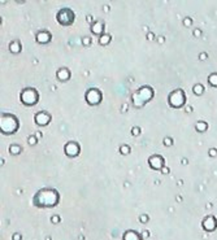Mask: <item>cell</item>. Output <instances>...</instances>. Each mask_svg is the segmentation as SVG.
Masks as SVG:
<instances>
[{"instance_id": "6da1fadb", "label": "cell", "mask_w": 217, "mask_h": 240, "mask_svg": "<svg viewBox=\"0 0 217 240\" xmlns=\"http://www.w3.org/2000/svg\"><path fill=\"white\" fill-rule=\"evenodd\" d=\"M60 201V195L56 188H40L33 197V204L37 208H54Z\"/></svg>"}, {"instance_id": "7a4b0ae2", "label": "cell", "mask_w": 217, "mask_h": 240, "mask_svg": "<svg viewBox=\"0 0 217 240\" xmlns=\"http://www.w3.org/2000/svg\"><path fill=\"white\" fill-rule=\"evenodd\" d=\"M20 127V121L14 114L11 113H2V120H0V131L4 135H12L18 130Z\"/></svg>"}, {"instance_id": "3957f363", "label": "cell", "mask_w": 217, "mask_h": 240, "mask_svg": "<svg viewBox=\"0 0 217 240\" xmlns=\"http://www.w3.org/2000/svg\"><path fill=\"white\" fill-rule=\"evenodd\" d=\"M153 95H155V94H153L152 87H149V86H142L137 92H134V95L131 97V101H133L134 106L142 108L143 105H146L148 101L152 100Z\"/></svg>"}, {"instance_id": "277c9868", "label": "cell", "mask_w": 217, "mask_h": 240, "mask_svg": "<svg viewBox=\"0 0 217 240\" xmlns=\"http://www.w3.org/2000/svg\"><path fill=\"white\" fill-rule=\"evenodd\" d=\"M20 100H21V103L23 105H27V106L35 105L38 103V100H39V94H38V91L35 89L27 87V89L21 91Z\"/></svg>"}, {"instance_id": "5b68a950", "label": "cell", "mask_w": 217, "mask_h": 240, "mask_svg": "<svg viewBox=\"0 0 217 240\" xmlns=\"http://www.w3.org/2000/svg\"><path fill=\"white\" fill-rule=\"evenodd\" d=\"M56 19L61 26H69L75 21V13L70 8H61L56 14Z\"/></svg>"}, {"instance_id": "8992f818", "label": "cell", "mask_w": 217, "mask_h": 240, "mask_svg": "<svg viewBox=\"0 0 217 240\" xmlns=\"http://www.w3.org/2000/svg\"><path fill=\"white\" fill-rule=\"evenodd\" d=\"M168 101H169V105L173 108L183 106L186 103V95H185V92H183V90L178 89V90L172 91L169 97H168Z\"/></svg>"}, {"instance_id": "52a82bcc", "label": "cell", "mask_w": 217, "mask_h": 240, "mask_svg": "<svg viewBox=\"0 0 217 240\" xmlns=\"http://www.w3.org/2000/svg\"><path fill=\"white\" fill-rule=\"evenodd\" d=\"M85 99L90 105H99L103 100V95H102V92H100V90H98V89H90L86 92Z\"/></svg>"}, {"instance_id": "ba28073f", "label": "cell", "mask_w": 217, "mask_h": 240, "mask_svg": "<svg viewBox=\"0 0 217 240\" xmlns=\"http://www.w3.org/2000/svg\"><path fill=\"white\" fill-rule=\"evenodd\" d=\"M64 152L68 157H77L81 152V147L77 141H68L64 147Z\"/></svg>"}, {"instance_id": "9c48e42d", "label": "cell", "mask_w": 217, "mask_h": 240, "mask_svg": "<svg viewBox=\"0 0 217 240\" xmlns=\"http://www.w3.org/2000/svg\"><path fill=\"white\" fill-rule=\"evenodd\" d=\"M148 164L153 170H161L164 168V164H165V160L160 155H152L148 158Z\"/></svg>"}, {"instance_id": "30bf717a", "label": "cell", "mask_w": 217, "mask_h": 240, "mask_svg": "<svg viewBox=\"0 0 217 240\" xmlns=\"http://www.w3.org/2000/svg\"><path fill=\"white\" fill-rule=\"evenodd\" d=\"M34 121L38 126H47L51 122V114L47 113V112H44V110H40L35 114Z\"/></svg>"}, {"instance_id": "8fae6325", "label": "cell", "mask_w": 217, "mask_h": 240, "mask_svg": "<svg viewBox=\"0 0 217 240\" xmlns=\"http://www.w3.org/2000/svg\"><path fill=\"white\" fill-rule=\"evenodd\" d=\"M201 226H203V228L205 230V231L212 232V231H215L216 227H217V221H216V218L213 217V215H208V217L201 222Z\"/></svg>"}, {"instance_id": "7c38bea8", "label": "cell", "mask_w": 217, "mask_h": 240, "mask_svg": "<svg viewBox=\"0 0 217 240\" xmlns=\"http://www.w3.org/2000/svg\"><path fill=\"white\" fill-rule=\"evenodd\" d=\"M35 39H37L38 43H40V44H46V43L51 42L52 35H51V33H48V31H39V33H37Z\"/></svg>"}, {"instance_id": "4fadbf2b", "label": "cell", "mask_w": 217, "mask_h": 240, "mask_svg": "<svg viewBox=\"0 0 217 240\" xmlns=\"http://www.w3.org/2000/svg\"><path fill=\"white\" fill-rule=\"evenodd\" d=\"M91 33L95 35H103L104 34V23L102 21H95L91 25Z\"/></svg>"}, {"instance_id": "5bb4252c", "label": "cell", "mask_w": 217, "mask_h": 240, "mask_svg": "<svg viewBox=\"0 0 217 240\" xmlns=\"http://www.w3.org/2000/svg\"><path fill=\"white\" fill-rule=\"evenodd\" d=\"M122 240H143V239L137 231H134V230H128V231L124 232Z\"/></svg>"}, {"instance_id": "9a60e30c", "label": "cell", "mask_w": 217, "mask_h": 240, "mask_svg": "<svg viewBox=\"0 0 217 240\" xmlns=\"http://www.w3.org/2000/svg\"><path fill=\"white\" fill-rule=\"evenodd\" d=\"M56 77H57V79H59V81L65 82V81H68L70 78V71H69V69H66V68H61V69L57 70Z\"/></svg>"}, {"instance_id": "2e32d148", "label": "cell", "mask_w": 217, "mask_h": 240, "mask_svg": "<svg viewBox=\"0 0 217 240\" xmlns=\"http://www.w3.org/2000/svg\"><path fill=\"white\" fill-rule=\"evenodd\" d=\"M21 50H22V46L18 40H13L11 44H9V51H11L12 53H16L17 55V53L21 52Z\"/></svg>"}, {"instance_id": "e0dca14e", "label": "cell", "mask_w": 217, "mask_h": 240, "mask_svg": "<svg viewBox=\"0 0 217 240\" xmlns=\"http://www.w3.org/2000/svg\"><path fill=\"white\" fill-rule=\"evenodd\" d=\"M110 40H112V35H110V34H107V33H104L103 35H100V38H99V43L102 46L109 44Z\"/></svg>"}, {"instance_id": "ac0fdd59", "label": "cell", "mask_w": 217, "mask_h": 240, "mask_svg": "<svg viewBox=\"0 0 217 240\" xmlns=\"http://www.w3.org/2000/svg\"><path fill=\"white\" fill-rule=\"evenodd\" d=\"M195 129H196V131H199V133H204V131L208 130V125H207V122H204V121H199V122H196Z\"/></svg>"}, {"instance_id": "d6986e66", "label": "cell", "mask_w": 217, "mask_h": 240, "mask_svg": "<svg viewBox=\"0 0 217 240\" xmlns=\"http://www.w3.org/2000/svg\"><path fill=\"white\" fill-rule=\"evenodd\" d=\"M21 151H22V148L18 144H12L9 147V153L11 155H20Z\"/></svg>"}, {"instance_id": "ffe728a7", "label": "cell", "mask_w": 217, "mask_h": 240, "mask_svg": "<svg viewBox=\"0 0 217 240\" xmlns=\"http://www.w3.org/2000/svg\"><path fill=\"white\" fill-rule=\"evenodd\" d=\"M208 82H209L211 86L217 87V73H213V74H211L208 77Z\"/></svg>"}, {"instance_id": "44dd1931", "label": "cell", "mask_w": 217, "mask_h": 240, "mask_svg": "<svg viewBox=\"0 0 217 240\" xmlns=\"http://www.w3.org/2000/svg\"><path fill=\"white\" fill-rule=\"evenodd\" d=\"M192 91H194L195 95H201L204 92V87H203V85H195Z\"/></svg>"}, {"instance_id": "7402d4cb", "label": "cell", "mask_w": 217, "mask_h": 240, "mask_svg": "<svg viewBox=\"0 0 217 240\" xmlns=\"http://www.w3.org/2000/svg\"><path fill=\"white\" fill-rule=\"evenodd\" d=\"M120 152H121V155H129L130 153V147L124 144V145L120 147Z\"/></svg>"}, {"instance_id": "603a6c76", "label": "cell", "mask_w": 217, "mask_h": 240, "mask_svg": "<svg viewBox=\"0 0 217 240\" xmlns=\"http://www.w3.org/2000/svg\"><path fill=\"white\" fill-rule=\"evenodd\" d=\"M163 143H164V145H165V147H172L173 145V139L169 138V136H165L164 140H163Z\"/></svg>"}, {"instance_id": "cb8c5ba5", "label": "cell", "mask_w": 217, "mask_h": 240, "mask_svg": "<svg viewBox=\"0 0 217 240\" xmlns=\"http://www.w3.org/2000/svg\"><path fill=\"white\" fill-rule=\"evenodd\" d=\"M29 144H30V145H35L37 143H38V139H37V136H34V135H33V136H29Z\"/></svg>"}, {"instance_id": "d4e9b609", "label": "cell", "mask_w": 217, "mask_h": 240, "mask_svg": "<svg viewBox=\"0 0 217 240\" xmlns=\"http://www.w3.org/2000/svg\"><path fill=\"white\" fill-rule=\"evenodd\" d=\"M131 134H133L134 136H138L139 134H141V129H139L138 126H134L133 129H131Z\"/></svg>"}, {"instance_id": "484cf974", "label": "cell", "mask_w": 217, "mask_h": 240, "mask_svg": "<svg viewBox=\"0 0 217 240\" xmlns=\"http://www.w3.org/2000/svg\"><path fill=\"white\" fill-rule=\"evenodd\" d=\"M208 153H209L211 157H216V156H217V149H216V148H211V149L208 151Z\"/></svg>"}, {"instance_id": "4316f807", "label": "cell", "mask_w": 217, "mask_h": 240, "mask_svg": "<svg viewBox=\"0 0 217 240\" xmlns=\"http://www.w3.org/2000/svg\"><path fill=\"white\" fill-rule=\"evenodd\" d=\"M51 221H52V223H59L60 222V217H59V215H52Z\"/></svg>"}, {"instance_id": "83f0119b", "label": "cell", "mask_w": 217, "mask_h": 240, "mask_svg": "<svg viewBox=\"0 0 217 240\" xmlns=\"http://www.w3.org/2000/svg\"><path fill=\"white\" fill-rule=\"evenodd\" d=\"M183 23H185V26H190L191 23H192L191 18H189V17H187V18H185V19H183Z\"/></svg>"}, {"instance_id": "f1b7e54d", "label": "cell", "mask_w": 217, "mask_h": 240, "mask_svg": "<svg viewBox=\"0 0 217 240\" xmlns=\"http://www.w3.org/2000/svg\"><path fill=\"white\" fill-rule=\"evenodd\" d=\"M148 221V217H147V215H142V217H141V222L142 223H146Z\"/></svg>"}, {"instance_id": "f546056e", "label": "cell", "mask_w": 217, "mask_h": 240, "mask_svg": "<svg viewBox=\"0 0 217 240\" xmlns=\"http://www.w3.org/2000/svg\"><path fill=\"white\" fill-rule=\"evenodd\" d=\"M82 42H83V44L89 46L90 44V38H83V39H82Z\"/></svg>"}, {"instance_id": "4dcf8cb0", "label": "cell", "mask_w": 217, "mask_h": 240, "mask_svg": "<svg viewBox=\"0 0 217 240\" xmlns=\"http://www.w3.org/2000/svg\"><path fill=\"white\" fill-rule=\"evenodd\" d=\"M13 240H21V235L20 234H14L13 235Z\"/></svg>"}, {"instance_id": "1f68e13d", "label": "cell", "mask_w": 217, "mask_h": 240, "mask_svg": "<svg viewBox=\"0 0 217 240\" xmlns=\"http://www.w3.org/2000/svg\"><path fill=\"white\" fill-rule=\"evenodd\" d=\"M194 35H195V37H200V35H201V31H200V30H198V29H196V30L194 31Z\"/></svg>"}, {"instance_id": "d6a6232c", "label": "cell", "mask_w": 217, "mask_h": 240, "mask_svg": "<svg viewBox=\"0 0 217 240\" xmlns=\"http://www.w3.org/2000/svg\"><path fill=\"white\" fill-rule=\"evenodd\" d=\"M199 58H200V60H205V58H207V53H201V55L199 56Z\"/></svg>"}, {"instance_id": "836d02e7", "label": "cell", "mask_w": 217, "mask_h": 240, "mask_svg": "<svg viewBox=\"0 0 217 240\" xmlns=\"http://www.w3.org/2000/svg\"><path fill=\"white\" fill-rule=\"evenodd\" d=\"M161 171H163V174H168V173H169V169H168V168H163Z\"/></svg>"}]
</instances>
